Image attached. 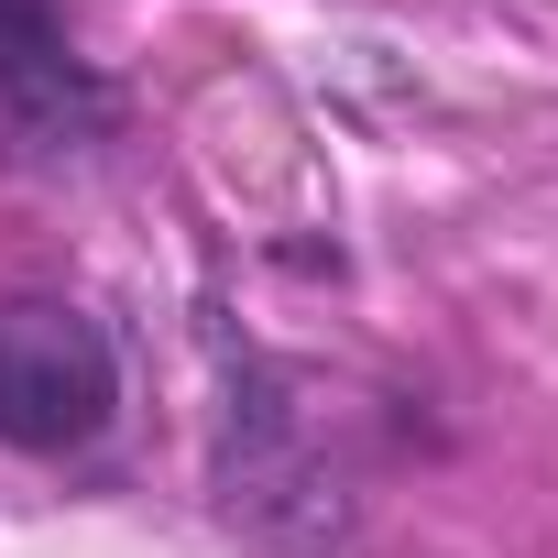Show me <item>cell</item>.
I'll list each match as a JSON object with an SVG mask.
<instances>
[{
	"label": "cell",
	"instance_id": "1",
	"mask_svg": "<svg viewBox=\"0 0 558 558\" xmlns=\"http://www.w3.org/2000/svg\"><path fill=\"white\" fill-rule=\"evenodd\" d=\"M121 416V351L88 307L66 296H12L0 307V438L66 460Z\"/></svg>",
	"mask_w": 558,
	"mask_h": 558
},
{
	"label": "cell",
	"instance_id": "2",
	"mask_svg": "<svg viewBox=\"0 0 558 558\" xmlns=\"http://www.w3.org/2000/svg\"><path fill=\"white\" fill-rule=\"evenodd\" d=\"M0 110L45 154H77L110 132V77L77 56L66 0H0Z\"/></svg>",
	"mask_w": 558,
	"mask_h": 558
}]
</instances>
